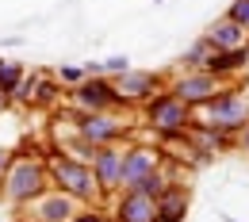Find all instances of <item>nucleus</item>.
<instances>
[{
    "mask_svg": "<svg viewBox=\"0 0 249 222\" xmlns=\"http://www.w3.org/2000/svg\"><path fill=\"white\" fill-rule=\"evenodd\" d=\"M111 85H115L119 103H146V100L157 92L161 77H157V73H138V69H126L123 77H111Z\"/></svg>",
    "mask_w": 249,
    "mask_h": 222,
    "instance_id": "obj_9",
    "label": "nucleus"
},
{
    "mask_svg": "<svg viewBox=\"0 0 249 222\" xmlns=\"http://www.w3.org/2000/svg\"><path fill=\"white\" fill-rule=\"evenodd\" d=\"M154 222H173V219H161V215H157V219H154Z\"/></svg>",
    "mask_w": 249,
    "mask_h": 222,
    "instance_id": "obj_27",
    "label": "nucleus"
},
{
    "mask_svg": "<svg viewBox=\"0 0 249 222\" xmlns=\"http://www.w3.org/2000/svg\"><path fill=\"white\" fill-rule=\"evenodd\" d=\"M154 4H161V0H154Z\"/></svg>",
    "mask_w": 249,
    "mask_h": 222,
    "instance_id": "obj_28",
    "label": "nucleus"
},
{
    "mask_svg": "<svg viewBox=\"0 0 249 222\" xmlns=\"http://www.w3.org/2000/svg\"><path fill=\"white\" fill-rule=\"evenodd\" d=\"M154 169H161V150H150V146H130L123 150V169H119V188H134L142 176H150Z\"/></svg>",
    "mask_w": 249,
    "mask_h": 222,
    "instance_id": "obj_8",
    "label": "nucleus"
},
{
    "mask_svg": "<svg viewBox=\"0 0 249 222\" xmlns=\"http://www.w3.org/2000/svg\"><path fill=\"white\" fill-rule=\"evenodd\" d=\"M246 65H249V46H234V50H215L203 69L215 73L218 81H222V77H230V73H238V69H246Z\"/></svg>",
    "mask_w": 249,
    "mask_h": 222,
    "instance_id": "obj_14",
    "label": "nucleus"
},
{
    "mask_svg": "<svg viewBox=\"0 0 249 222\" xmlns=\"http://www.w3.org/2000/svg\"><path fill=\"white\" fill-rule=\"evenodd\" d=\"M100 69H104V77L111 81V77H123L126 69H130V62H126V58H107V62H100Z\"/></svg>",
    "mask_w": 249,
    "mask_h": 222,
    "instance_id": "obj_20",
    "label": "nucleus"
},
{
    "mask_svg": "<svg viewBox=\"0 0 249 222\" xmlns=\"http://www.w3.org/2000/svg\"><path fill=\"white\" fill-rule=\"evenodd\" d=\"M46 180H50L46 161L38 157V154H31V146H27V150H19V154L12 157L8 172L0 176V191H4L8 203L27 207V203H35V199L46 191Z\"/></svg>",
    "mask_w": 249,
    "mask_h": 222,
    "instance_id": "obj_1",
    "label": "nucleus"
},
{
    "mask_svg": "<svg viewBox=\"0 0 249 222\" xmlns=\"http://www.w3.org/2000/svg\"><path fill=\"white\" fill-rule=\"evenodd\" d=\"M146 123L157 134H184L192 127V107L173 92H154L146 100Z\"/></svg>",
    "mask_w": 249,
    "mask_h": 222,
    "instance_id": "obj_3",
    "label": "nucleus"
},
{
    "mask_svg": "<svg viewBox=\"0 0 249 222\" xmlns=\"http://www.w3.org/2000/svg\"><path fill=\"white\" fill-rule=\"evenodd\" d=\"M8 103H12V96H8V92H0V111H4Z\"/></svg>",
    "mask_w": 249,
    "mask_h": 222,
    "instance_id": "obj_26",
    "label": "nucleus"
},
{
    "mask_svg": "<svg viewBox=\"0 0 249 222\" xmlns=\"http://www.w3.org/2000/svg\"><path fill=\"white\" fill-rule=\"evenodd\" d=\"M169 184H177V180H173L169 172H161V169H154L150 176H142V180L134 184V191H142V195H150V199L157 203V199H161V191L169 188Z\"/></svg>",
    "mask_w": 249,
    "mask_h": 222,
    "instance_id": "obj_18",
    "label": "nucleus"
},
{
    "mask_svg": "<svg viewBox=\"0 0 249 222\" xmlns=\"http://www.w3.org/2000/svg\"><path fill=\"white\" fill-rule=\"evenodd\" d=\"M207 38H211V46H215V50H234V46H249V31L242 27V23H234L230 16L215 19V23L207 27Z\"/></svg>",
    "mask_w": 249,
    "mask_h": 222,
    "instance_id": "obj_13",
    "label": "nucleus"
},
{
    "mask_svg": "<svg viewBox=\"0 0 249 222\" xmlns=\"http://www.w3.org/2000/svg\"><path fill=\"white\" fill-rule=\"evenodd\" d=\"M89 165H92V172H96V180H100L104 191L119 188V169H123V150L119 146H96Z\"/></svg>",
    "mask_w": 249,
    "mask_h": 222,
    "instance_id": "obj_11",
    "label": "nucleus"
},
{
    "mask_svg": "<svg viewBox=\"0 0 249 222\" xmlns=\"http://www.w3.org/2000/svg\"><path fill=\"white\" fill-rule=\"evenodd\" d=\"M77 134H81L85 142H92V146H115L126 134V123L115 119L111 111H96V115L81 111V115H77Z\"/></svg>",
    "mask_w": 249,
    "mask_h": 222,
    "instance_id": "obj_7",
    "label": "nucleus"
},
{
    "mask_svg": "<svg viewBox=\"0 0 249 222\" xmlns=\"http://www.w3.org/2000/svg\"><path fill=\"white\" fill-rule=\"evenodd\" d=\"M19 77H23V69H19L16 62H0V92L12 96V88L19 85Z\"/></svg>",
    "mask_w": 249,
    "mask_h": 222,
    "instance_id": "obj_19",
    "label": "nucleus"
},
{
    "mask_svg": "<svg viewBox=\"0 0 249 222\" xmlns=\"http://www.w3.org/2000/svg\"><path fill=\"white\" fill-rule=\"evenodd\" d=\"M203 123L215 127V130H226V134H238L249 123V100L238 96V88H226L222 85V92L207 103V119Z\"/></svg>",
    "mask_w": 249,
    "mask_h": 222,
    "instance_id": "obj_4",
    "label": "nucleus"
},
{
    "mask_svg": "<svg viewBox=\"0 0 249 222\" xmlns=\"http://www.w3.org/2000/svg\"><path fill=\"white\" fill-rule=\"evenodd\" d=\"M58 81H62V85H81V81H85V69L65 65V69H58Z\"/></svg>",
    "mask_w": 249,
    "mask_h": 222,
    "instance_id": "obj_22",
    "label": "nucleus"
},
{
    "mask_svg": "<svg viewBox=\"0 0 249 222\" xmlns=\"http://www.w3.org/2000/svg\"><path fill=\"white\" fill-rule=\"evenodd\" d=\"M73 222H111V219H107V215H100V211H77Z\"/></svg>",
    "mask_w": 249,
    "mask_h": 222,
    "instance_id": "obj_23",
    "label": "nucleus"
},
{
    "mask_svg": "<svg viewBox=\"0 0 249 222\" xmlns=\"http://www.w3.org/2000/svg\"><path fill=\"white\" fill-rule=\"evenodd\" d=\"M77 199L73 195H65V191H42L38 199H35V219L38 222H73V215H77Z\"/></svg>",
    "mask_w": 249,
    "mask_h": 222,
    "instance_id": "obj_10",
    "label": "nucleus"
},
{
    "mask_svg": "<svg viewBox=\"0 0 249 222\" xmlns=\"http://www.w3.org/2000/svg\"><path fill=\"white\" fill-rule=\"evenodd\" d=\"M157 219V203L142 191L126 188L115 203V222H154Z\"/></svg>",
    "mask_w": 249,
    "mask_h": 222,
    "instance_id": "obj_12",
    "label": "nucleus"
},
{
    "mask_svg": "<svg viewBox=\"0 0 249 222\" xmlns=\"http://www.w3.org/2000/svg\"><path fill=\"white\" fill-rule=\"evenodd\" d=\"M169 92L177 96V100H184L188 107H207V103L222 92V81H218L215 73H207V69H184V73L169 85Z\"/></svg>",
    "mask_w": 249,
    "mask_h": 222,
    "instance_id": "obj_5",
    "label": "nucleus"
},
{
    "mask_svg": "<svg viewBox=\"0 0 249 222\" xmlns=\"http://www.w3.org/2000/svg\"><path fill=\"white\" fill-rule=\"evenodd\" d=\"M226 16H230L234 23H242V27H246V31H249V0H234Z\"/></svg>",
    "mask_w": 249,
    "mask_h": 222,
    "instance_id": "obj_21",
    "label": "nucleus"
},
{
    "mask_svg": "<svg viewBox=\"0 0 249 222\" xmlns=\"http://www.w3.org/2000/svg\"><path fill=\"white\" fill-rule=\"evenodd\" d=\"M31 222H38V219H31Z\"/></svg>",
    "mask_w": 249,
    "mask_h": 222,
    "instance_id": "obj_29",
    "label": "nucleus"
},
{
    "mask_svg": "<svg viewBox=\"0 0 249 222\" xmlns=\"http://www.w3.org/2000/svg\"><path fill=\"white\" fill-rule=\"evenodd\" d=\"M157 215L161 219H173V222H184L188 215V188L184 184H169L157 199Z\"/></svg>",
    "mask_w": 249,
    "mask_h": 222,
    "instance_id": "obj_15",
    "label": "nucleus"
},
{
    "mask_svg": "<svg viewBox=\"0 0 249 222\" xmlns=\"http://www.w3.org/2000/svg\"><path fill=\"white\" fill-rule=\"evenodd\" d=\"M12 157H16V154H12V150H4V146H0V176H4V172H8V165H12Z\"/></svg>",
    "mask_w": 249,
    "mask_h": 222,
    "instance_id": "obj_24",
    "label": "nucleus"
},
{
    "mask_svg": "<svg viewBox=\"0 0 249 222\" xmlns=\"http://www.w3.org/2000/svg\"><path fill=\"white\" fill-rule=\"evenodd\" d=\"M238 142H242V146H249V123H246L242 130H238Z\"/></svg>",
    "mask_w": 249,
    "mask_h": 222,
    "instance_id": "obj_25",
    "label": "nucleus"
},
{
    "mask_svg": "<svg viewBox=\"0 0 249 222\" xmlns=\"http://www.w3.org/2000/svg\"><path fill=\"white\" fill-rule=\"evenodd\" d=\"M211 54H215V46H211V38L203 34V38H196V42H192V46L184 50V58H180V65H184V69H203Z\"/></svg>",
    "mask_w": 249,
    "mask_h": 222,
    "instance_id": "obj_16",
    "label": "nucleus"
},
{
    "mask_svg": "<svg viewBox=\"0 0 249 222\" xmlns=\"http://www.w3.org/2000/svg\"><path fill=\"white\" fill-rule=\"evenodd\" d=\"M69 96H73V103H77L81 111H89V115L123 107L119 96H115V85H111L107 77H85L81 85H73V92H69Z\"/></svg>",
    "mask_w": 249,
    "mask_h": 222,
    "instance_id": "obj_6",
    "label": "nucleus"
},
{
    "mask_svg": "<svg viewBox=\"0 0 249 222\" xmlns=\"http://www.w3.org/2000/svg\"><path fill=\"white\" fill-rule=\"evenodd\" d=\"M46 172H50V180H54V188L65 191V195H73L77 203H96L104 188H100V180H96L92 165L89 161H77L69 157V154H54V157L46 161Z\"/></svg>",
    "mask_w": 249,
    "mask_h": 222,
    "instance_id": "obj_2",
    "label": "nucleus"
},
{
    "mask_svg": "<svg viewBox=\"0 0 249 222\" xmlns=\"http://www.w3.org/2000/svg\"><path fill=\"white\" fill-rule=\"evenodd\" d=\"M42 81H46V77H38V73H31V77L23 73L19 85L12 88V100H16V103H31V107H35V100H38V92H42Z\"/></svg>",
    "mask_w": 249,
    "mask_h": 222,
    "instance_id": "obj_17",
    "label": "nucleus"
}]
</instances>
